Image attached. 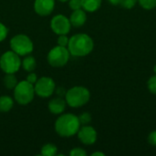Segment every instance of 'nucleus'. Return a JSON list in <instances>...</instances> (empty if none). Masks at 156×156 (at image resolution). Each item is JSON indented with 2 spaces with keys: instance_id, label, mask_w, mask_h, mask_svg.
Wrapping results in <instances>:
<instances>
[{
  "instance_id": "obj_1",
  "label": "nucleus",
  "mask_w": 156,
  "mask_h": 156,
  "mask_svg": "<svg viewBox=\"0 0 156 156\" xmlns=\"http://www.w3.org/2000/svg\"><path fill=\"white\" fill-rule=\"evenodd\" d=\"M80 128L79 117L72 113L60 114L55 122V131L60 137H72L78 133Z\"/></svg>"
},
{
  "instance_id": "obj_2",
  "label": "nucleus",
  "mask_w": 156,
  "mask_h": 156,
  "mask_svg": "<svg viewBox=\"0 0 156 156\" xmlns=\"http://www.w3.org/2000/svg\"><path fill=\"white\" fill-rule=\"evenodd\" d=\"M94 48L93 39L87 34L80 33L72 36L68 44V49L70 55L74 57L88 56Z\"/></svg>"
},
{
  "instance_id": "obj_3",
  "label": "nucleus",
  "mask_w": 156,
  "mask_h": 156,
  "mask_svg": "<svg viewBox=\"0 0 156 156\" xmlns=\"http://www.w3.org/2000/svg\"><path fill=\"white\" fill-rule=\"evenodd\" d=\"M67 105L71 108H80L87 104L90 99V90L82 86H75L70 88L65 93Z\"/></svg>"
},
{
  "instance_id": "obj_4",
  "label": "nucleus",
  "mask_w": 156,
  "mask_h": 156,
  "mask_svg": "<svg viewBox=\"0 0 156 156\" xmlns=\"http://www.w3.org/2000/svg\"><path fill=\"white\" fill-rule=\"evenodd\" d=\"M34 85L27 80H22L16 84L14 89L15 101L20 105L29 104L35 97Z\"/></svg>"
},
{
  "instance_id": "obj_5",
  "label": "nucleus",
  "mask_w": 156,
  "mask_h": 156,
  "mask_svg": "<svg viewBox=\"0 0 156 156\" xmlns=\"http://www.w3.org/2000/svg\"><path fill=\"white\" fill-rule=\"evenodd\" d=\"M10 48L11 50L21 57L29 55L34 49V45L29 37L24 34H18L11 38Z\"/></svg>"
},
{
  "instance_id": "obj_6",
  "label": "nucleus",
  "mask_w": 156,
  "mask_h": 156,
  "mask_svg": "<svg viewBox=\"0 0 156 156\" xmlns=\"http://www.w3.org/2000/svg\"><path fill=\"white\" fill-rule=\"evenodd\" d=\"M22 61L20 56L13 50L5 51L0 57V69L5 73H16L21 68Z\"/></svg>"
},
{
  "instance_id": "obj_7",
  "label": "nucleus",
  "mask_w": 156,
  "mask_h": 156,
  "mask_svg": "<svg viewBox=\"0 0 156 156\" xmlns=\"http://www.w3.org/2000/svg\"><path fill=\"white\" fill-rule=\"evenodd\" d=\"M70 53L66 47L56 46L48 53V63L54 68H61L65 66L69 59Z\"/></svg>"
},
{
  "instance_id": "obj_8",
  "label": "nucleus",
  "mask_w": 156,
  "mask_h": 156,
  "mask_svg": "<svg viewBox=\"0 0 156 156\" xmlns=\"http://www.w3.org/2000/svg\"><path fill=\"white\" fill-rule=\"evenodd\" d=\"M35 93L40 98H48L50 97L55 90L56 84L55 81L49 77H42L37 79V82L34 84Z\"/></svg>"
},
{
  "instance_id": "obj_9",
  "label": "nucleus",
  "mask_w": 156,
  "mask_h": 156,
  "mask_svg": "<svg viewBox=\"0 0 156 156\" xmlns=\"http://www.w3.org/2000/svg\"><path fill=\"white\" fill-rule=\"evenodd\" d=\"M50 27L57 35H68L71 28L69 18L64 15H57L52 17L50 21Z\"/></svg>"
},
{
  "instance_id": "obj_10",
  "label": "nucleus",
  "mask_w": 156,
  "mask_h": 156,
  "mask_svg": "<svg viewBox=\"0 0 156 156\" xmlns=\"http://www.w3.org/2000/svg\"><path fill=\"white\" fill-rule=\"evenodd\" d=\"M79 140L85 145H92L97 141V132L96 130L90 125H83L80 128L78 133Z\"/></svg>"
},
{
  "instance_id": "obj_11",
  "label": "nucleus",
  "mask_w": 156,
  "mask_h": 156,
  "mask_svg": "<svg viewBox=\"0 0 156 156\" xmlns=\"http://www.w3.org/2000/svg\"><path fill=\"white\" fill-rule=\"evenodd\" d=\"M55 7V0H35L34 10L35 12L41 16H46L50 15Z\"/></svg>"
},
{
  "instance_id": "obj_12",
  "label": "nucleus",
  "mask_w": 156,
  "mask_h": 156,
  "mask_svg": "<svg viewBox=\"0 0 156 156\" xmlns=\"http://www.w3.org/2000/svg\"><path fill=\"white\" fill-rule=\"evenodd\" d=\"M66 100H64L62 97H57V98H53L49 101L48 108V111L55 115H60L62 114L65 110H66Z\"/></svg>"
},
{
  "instance_id": "obj_13",
  "label": "nucleus",
  "mask_w": 156,
  "mask_h": 156,
  "mask_svg": "<svg viewBox=\"0 0 156 156\" xmlns=\"http://www.w3.org/2000/svg\"><path fill=\"white\" fill-rule=\"evenodd\" d=\"M69 21H70L71 26H73L75 27H82L87 21L86 11L82 8L73 10V12L71 13V15L69 16Z\"/></svg>"
},
{
  "instance_id": "obj_14",
  "label": "nucleus",
  "mask_w": 156,
  "mask_h": 156,
  "mask_svg": "<svg viewBox=\"0 0 156 156\" xmlns=\"http://www.w3.org/2000/svg\"><path fill=\"white\" fill-rule=\"evenodd\" d=\"M101 2L102 0H81L82 9L86 12H95L101 7Z\"/></svg>"
},
{
  "instance_id": "obj_15",
  "label": "nucleus",
  "mask_w": 156,
  "mask_h": 156,
  "mask_svg": "<svg viewBox=\"0 0 156 156\" xmlns=\"http://www.w3.org/2000/svg\"><path fill=\"white\" fill-rule=\"evenodd\" d=\"M14 106V100L7 96L4 95L0 97V112H8Z\"/></svg>"
},
{
  "instance_id": "obj_16",
  "label": "nucleus",
  "mask_w": 156,
  "mask_h": 156,
  "mask_svg": "<svg viewBox=\"0 0 156 156\" xmlns=\"http://www.w3.org/2000/svg\"><path fill=\"white\" fill-rule=\"evenodd\" d=\"M23 69L27 71V72H33L36 69L37 67V61L34 57L30 55H27L26 58L22 60V65Z\"/></svg>"
},
{
  "instance_id": "obj_17",
  "label": "nucleus",
  "mask_w": 156,
  "mask_h": 156,
  "mask_svg": "<svg viewBox=\"0 0 156 156\" xmlns=\"http://www.w3.org/2000/svg\"><path fill=\"white\" fill-rule=\"evenodd\" d=\"M3 83L7 90H14L18 82L14 73H5V76L3 80Z\"/></svg>"
},
{
  "instance_id": "obj_18",
  "label": "nucleus",
  "mask_w": 156,
  "mask_h": 156,
  "mask_svg": "<svg viewBox=\"0 0 156 156\" xmlns=\"http://www.w3.org/2000/svg\"><path fill=\"white\" fill-rule=\"evenodd\" d=\"M58 153V147L53 144H47L42 146L40 151V155L55 156Z\"/></svg>"
},
{
  "instance_id": "obj_19",
  "label": "nucleus",
  "mask_w": 156,
  "mask_h": 156,
  "mask_svg": "<svg viewBox=\"0 0 156 156\" xmlns=\"http://www.w3.org/2000/svg\"><path fill=\"white\" fill-rule=\"evenodd\" d=\"M138 3L146 10H151L156 7V0H138Z\"/></svg>"
},
{
  "instance_id": "obj_20",
  "label": "nucleus",
  "mask_w": 156,
  "mask_h": 156,
  "mask_svg": "<svg viewBox=\"0 0 156 156\" xmlns=\"http://www.w3.org/2000/svg\"><path fill=\"white\" fill-rule=\"evenodd\" d=\"M147 87L148 90L151 93L153 94H156V74H154V76H152L147 82Z\"/></svg>"
},
{
  "instance_id": "obj_21",
  "label": "nucleus",
  "mask_w": 156,
  "mask_h": 156,
  "mask_svg": "<svg viewBox=\"0 0 156 156\" xmlns=\"http://www.w3.org/2000/svg\"><path fill=\"white\" fill-rule=\"evenodd\" d=\"M78 117H79L80 124H82V125H87L91 122V115L89 112H83Z\"/></svg>"
},
{
  "instance_id": "obj_22",
  "label": "nucleus",
  "mask_w": 156,
  "mask_h": 156,
  "mask_svg": "<svg viewBox=\"0 0 156 156\" xmlns=\"http://www.w3.org/2000/svg\"><path fill=\"white\" fill-rule=\"evenodd\" d=\"M138 3V0H122L121 5L126 9H132Z\"/></svg>"
},
{
  "instance_id": "obj_23",
  "label": "nucleus",
  "mask_w": 156,
  "mask_h": 156,
  "mask_svg": "<svg viewBox=\"0 0 156 156\" xmlns=\"http://www.w3.org/2000/svg\"><path fill=\"white\" fill-rule=\"evenodd\" d=\"M69 155L70 156H86L87 155V153L84 149L82 148H80V147H77V148H73L70 153H69Z\"/></svg>"
},
{
  "instance_id": "obj_24",
  "label": "nucleus",
  "mask_w": 156,
  "mask_h": 156,
  "mask_svg": "<svg viewBox=\"0 0 156 156\" xmlns=\"http://www.w3.org/2000/svg\"><path fill=\"white\" fill-rule=\"evenodd\" d=\"M7 34H8V29L7 27L0 22V42L4 41L6 37H7Z\"/></svg>"
},
{
  "instance_id": "obj_25",
  "label": "nucleus",
  "mask_w": 156,
  "mask_h": 156,
  "mask_svg": "<svg viewBox=\"0 0 156 156\" xmlns=\"http://www.w3.org/2000/svg\"><path fill=\"white\" fill-rule=\"evenodd\" d=\"M69 38L67 37V35H59L58 38V45L61 47H68Z\"/></svg>"
},
{
  "instance_id": "obj_26",
  "label": "nucleus",
  "mask_w": 156,
  "mask_h": 156,
  "mask_svg": "<svg viewBox=\"0 0 156 156\" xmlns=\"http://www.w3.org/2000/svg\"><path fill=\"white\" fill-rule=\"evenodd\" d=\"M69 5L72 10H77V9L82 8L81 0H69Z\"/></svg>"
},
{
  "instance_id": "obj_27",
  "label": "nucleus",
  "mask_w": 156,
  "mask_h": 156,
  "mask_svg": "<svg viewBox=\"0 0 156 156\" xmlns=\"http://www.w3.org/2000/svg\"><path fill=\"white\" fill-rule=\"evenodd\" d=\"M26 80L28 81L29 83H31V84L34 85V84L37 82V74L34 73V72H28V75H27Z\"/></svg>"
},
{
  "instance_id": "obj_28",
  "label": "nucleus",
  "mask_w": 156,
  "mask_h": 156,
  "mask_svg": "<svg viewBox=\"0 0 156 156\" xmlns=\"http://www.w3.org/2000/svg\"><path fill=\"white\" fill-rule=\"evenodd\" d=\"M148 142L150 144L156 146V131L152 132L148 136Z\"/></svg>"
},
{
  "instance_id": "obj_29",
  "label": "nucleus",
  "mask_w": 156,
  "mask_h": 156,
  "mask_svg": "<svg viewBox=\"0 0 156 156\" xmlns=\"http://www.w3.org/2000/svg\"><path fill=\"white\" fill-rule=\"evenodd\" d=\"M122 1V0H109V2L112 5H121Z\"/></svg>"
},
{
  "instance_id": "obj_30",
  "label": "nucleus",
  "mask_w": 156,
  "mask_h": 156,
  "mask_svg": "<svg viewBox=\"0 0 156 156\" xmlns=\"http://www.w3.org/2000/svg\"><path fill=\"white\" fill-rule=\"evenodd\" d=\"M105 154L101 152H95L93 154H91V156H104Z\"/></svg>"
},
{
  "instance_id": "obj_31",
  "label": "nucleus",
  "mask_w": 156,
  "mask_h": 156,
  "mask_svg": "<svg viewBox=\"0 0 156 156\" xmlns=\"http://www.w3.org/2000/svg\"><path fill=\"white\" fill-rule=\"evenodd\" d=\"M59 2H62V3H65V2H68V1H69V0H58Z\"/></svg>"
},
{
  "instance_id": "obj_32",
  "label": "nucleus",
  "mask_w": 156,
  "mask_h": 156,
  "mask_svg": "<svg viewBox=\"0 0 156 156\" xmlns=\"http://www.w3.org/2000/svg\"><path fill=\"white\" fill-rule=\"evenodd\" d=\"M154 74H156V65L154 67Z\"/></svg>"
}]
</instances>
